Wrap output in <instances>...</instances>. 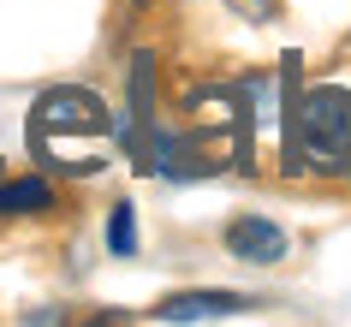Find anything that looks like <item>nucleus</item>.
I'll return each mask as SVG.
<instances>
[{"mask_svg":"<svg viewBox=\"0 0 351 327\" xmlns=\"http://www.w3.org/2000/svg\"><path fill=\"white\" fill-rule=\"evenodd\" d=\"M113 131V113L90 90H48L30 108V149L66 173H101V143Z\"/></svg>","mask_w":351,"mask_h":327,"instance_id":"obj_1","label":"nucleus"},{"mask_svg":"<svg viewBox=\"0 0 351 327\" xmlns=\"http://www.w3.org/2000/svg\"><path fill=\"white\" fill-rule=\"evenodd\" d=\"M292 143L304 155V167H315V173H346L351 167V90L315 84L292 113Z\"/></svg>","mask_w":351,"mask_h":327,"instance_id":"obj_2","label":"nucleus"},{"mask_svg":"<svg viewBox=\"0 0 351 327\" xmlns=\"http://www.w3.org/2000/svg\"><path fill=\"white\" fill-rule=\"evenodd\" d=\"M226 250L239 256V262H256V268H274V262H286V250H292V238L280 232V220H268V215H239L232 226H226Z\"/></svg>","mask_w":351,"mask_h":327,"instance_id":"obj_3","label":"nucleus"},{"mask_svg":"<svg viewBox=\"0 0 351 327\" xmlns=\"http://www.w3.org/2000/svg\"><path fill=\"white\" fill-rule=\"evenodd\" d=\"M244 298L239 291H185V298H167L155 315L161 322H226V315H239Z\"/></svg>","mask_w":351,"mask_h":327,"instance_id":"obj_4","label":"nucleus"},{"mask_svg":"<svg viewBox=\"0 0 351 327\" xmlns=\"http://www.w3.org/2000/svg\"><path fill=\"white\" fill-rule=\"evenodd\" d=\"M48 202H54L48 179H6L0 184V215H42Z\"/></svg>","mask_w":351,"mask_h":327,"instance_id":"obj_5","label":"nucleus"},{"mask_svg":"<svg viewBox=\"0 0 351 327\" xmlns=\"http://www.w3.org/2000/svg\"><path fill=\"white\" fill-rule=\"evenodd\" d=\"M108 250L113 256H131V250H137V208H131V202H119V208L108 215Z\"/></svg>","mask_w":351,"mask_h":327,"instance_id":"obj_6","label":"nucleus"},{"mask_svg":"<svg viewBox=\"0 0 351 327\" xmlns=\"http://www.w3.org/2000/svg\"><path fill=\"white\" fill-rule=\"evenodd\" d=\"M226 6H232L239 19H250V24H268L280 12V0H226Z\"/></svg>","mask_w":351,"mask_h":327,"instance_id":"obj_7","label":"nucleus"}]
</instances>
